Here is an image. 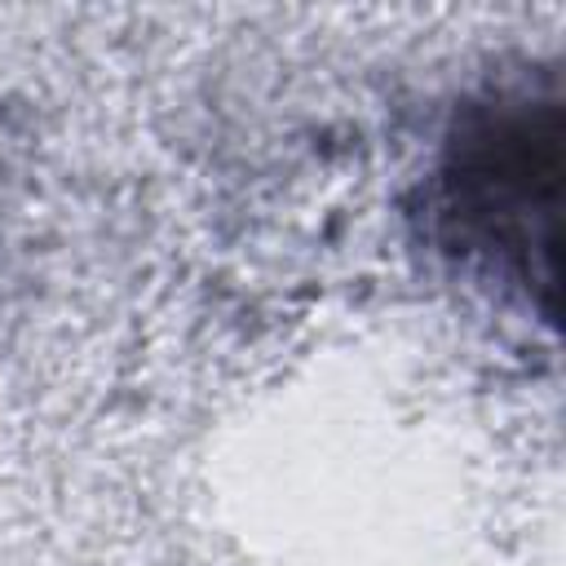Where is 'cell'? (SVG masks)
<instances>
[{
  "label": "cell",
  "mask_w": 566,
  "mask_h": 566,
  "mask_svg": "<svg viewBox=\"0 0 566 566\" xmlns=\"http://www.w3.org/2000/svg\"><path fill=\"white\" fill-rule=\"evenodd\" d=\"M557 186V75H509L455 106L416 217L424 243L464 283L535 310V292H553Z\"/></svg>",
  "instance_id": "cell-1"
}]
</instances>
